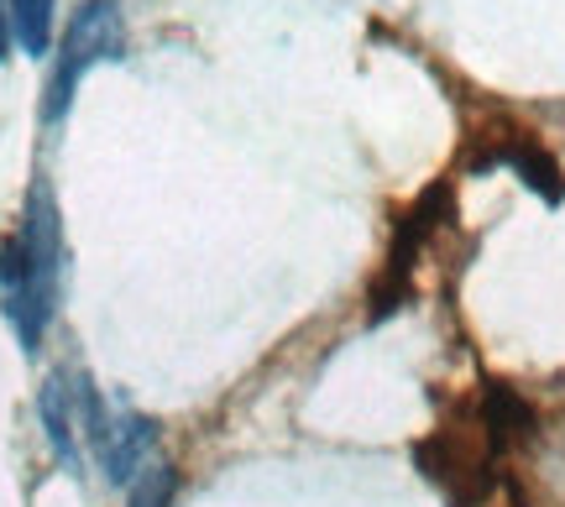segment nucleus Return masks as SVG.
I'll use <instances>...</instances> for the list:
<instances>
[{
    "label": "nucleus",
    "instance_id": "1",
    "mask_svg": "<svg viewBox=\"0 0 565 507\" xmlns=\"http://www.w3.org/2000/svg\"><path fill=\"white\" fill-rule=\"evenodd\" d=\"M63 299V220L53 188L32 183L17 236L0 246V314L11 320L21 350H38Z\"/></svg>",
    "mask_w": 565,
    "mask_h": 507
},
{
    "label": "nucleus",
    "instance_id": "2",
    "mask_svg": "<svg viewBox=\"0 0 565 507\" xmlns=\"http://www.w3.org/2000/svg\"><path fill=\"white\" fill-rule=\"evenodd\" d=\"M116 58H126L121 6H116V0H84L79 11H74V21H68V32H63V47H58V63H53V79H47L42 116H47V121H63L84 74L100 68V63H116Z\"/></svg>",
    "mask_w": 565,
    "mask_h": 507
},
{
    "label": "nucleus",
    "instance_id": "3",
    "mask_svg": "<svg viewBox=\"0 0 565 507\" xmlns=\"http://www.w3.org/2000/svg\"><path fill=\"white\" fill-rule=\"evenodd\" d=\"M79 382L84 377H47L42 382V398H38V413H42V429H47V445L53 455L63 461L68 476H84V398H79Z\"/></svg>",
    "mask_w": 565,
    "mask_h": 507
},
{
    "label": "nucleus",
    "instance_id": "4",
    "mask_svg": "<svg viewBox=\"0 0 565 507\" xmlns=\"http://www.w3.org/2000/svg\"><path fill=\"white\" fill-rule=\"evenodd\" d=\"M11 32H17L21 53H47L53 42V0H11Z\"/></svg>",
    "mask_w": 565,
    "mask_h": 507
},
{
    "label": "nucleus",
    "instance_id": "5",
    "mask_svg": "<svg viewBox=\"0 0 565 507\" xmlns=\"http://www.w3.org/2000/svg\"><path fill=\"white\" fill-rule=\"evenodd\" d=\"M173 503V471L168 466H147L141 482L131 487V507H168Z\"/></svg>",
    "mask_w": 565,
    "mask_h": 507
},
{
    "label": "nucleus",
    "instance_id": "6",
    "mask_svg": "<svg viewBox=\"0 0 565 507\" xmlns=\"http://www.w3.org/2000/svg\"><path fill=\"white\" fill-rule=\"evenodd\" d=\"M11 42H17V32H11V0H0V63L11 58Z\"/></svg>",
    "mask_w": 565,
    "mask_h": 507
}]
</instances>
